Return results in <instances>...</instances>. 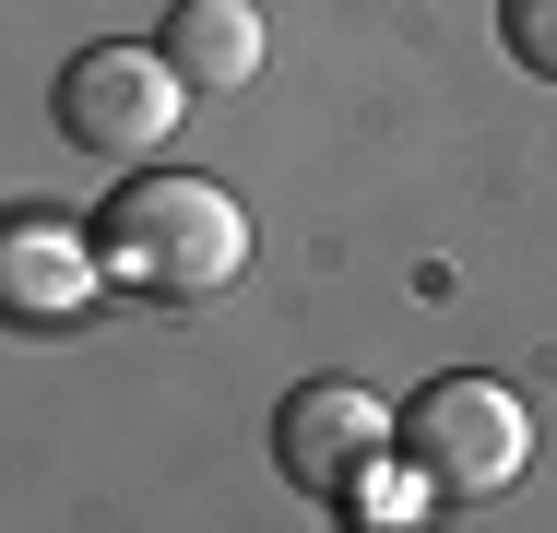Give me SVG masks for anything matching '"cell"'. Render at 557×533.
I'll return each instance as SVG.
<instances>
[{
	"instance_id": "6da1fadb",
	"label": "cell",
	"mask_w": 557,
	"mask_h": 533,
	"mask_svg": "<svg viewBox=\"0 0 557 533\" xmlns=\"http://www.w3.org/2000/svg\"><path fill=\"white\" fill-rule=\"evenodd\" d=\"M96 249H108V273L131 285V297L190 309V297H225V285L249 273V213L225 202L214 178L143 166V178H119V190H108V213H96Z\"/></svg>"
},
{
	"instance_id": "7a4b0ae2",
	"label": "cell",
	"mask_w": 557,
	"mask_h": 533,
	"mask_svg": "<svg viewBox=\"0 0 557 533\" xmlns=\"http://www.w3.org/2000/svg\"><path fill=\"white\" fill-rule=\"evenodd\" d=\"M416 474H428V498L450 510H474V498H510L522 486V462H534V416H522V392L510 380H428L416 404H404V438H392Z\"/></svg>"
},
{
	"instance_id": "3957f363",
	"label": "cell",
	"mask_w": 557,
	"mask_h": 533,
	"mask_svg": "<svg viewBox=\"0 0 557 533\" xmlns=\"http://www.w3.org/2000/svg\"><path fill=\"white\" fill-rule=\"evenodd\" d=\"M178 96H190V72L166 60V48H84L72 72H60V131L84 142V154H119V166H143V154H166V131H178Z\"/></svg>"
},
{
	"instance_id": "277c9868",
	"label": "cell",
	"mask_w": 557,
	"mask_h": 533,
	"mask_svg": "<svg viewBox=\"0 0 557 533\" xmlns=\"http://www.w3.org/2000/svg\"><path fill=\"white\" fill-rule=\"evenodd\" d=\"M392 438H404V416H392L380 392H356V380H297L285 416H273V462H285V486H309V498H356Z\"/></svg>"
},
{
	"instance_id": "5b68a950",
	"label": "cell",
	"mask_w": 557,
	"mask_h": 533,
	"mask_svg": "<svg viewBox=\"0 0 557 533\" xmlns=\"http://www.w3.org/2000/svg\"><path fill=\"white\" fill-rule=\"evenodd\" d=\"M96 273H108V249H96L72 213H12V225H0V309L24 320V332L84 320Z\"/></svg>"
},
{
	"instance_id": "8992f818",
	"label": "cell",
	"mask_w": 557,
	"mask_h": 533,
	"mask_svg": "<svg viewBox=\"0 0 557 533\" xmlns=\"http://www.w3.org/2000/svg\"><path fill=\"white\" fill-rule=\"evenodd\" d=\"M261 12L249 0H178L166 12V60L190 72V96H237V84H261Z\"/></svg>"
},
{
	"instance_id": "52a82bcc",
	"label": "cell",
	"mask_w": 557,
	"mask_h": 533,
	"mask_svg": "<svg viewBox=\"0 0 557 533\" xmlns=\"http://www.w3.org/2000/svg\"><path fill=\"white\" fill-rule=\"evenodd\" d=\"M498 36H510L522 72H546V84H557V0H498Z\"/></svg>"
}]
</instances>
